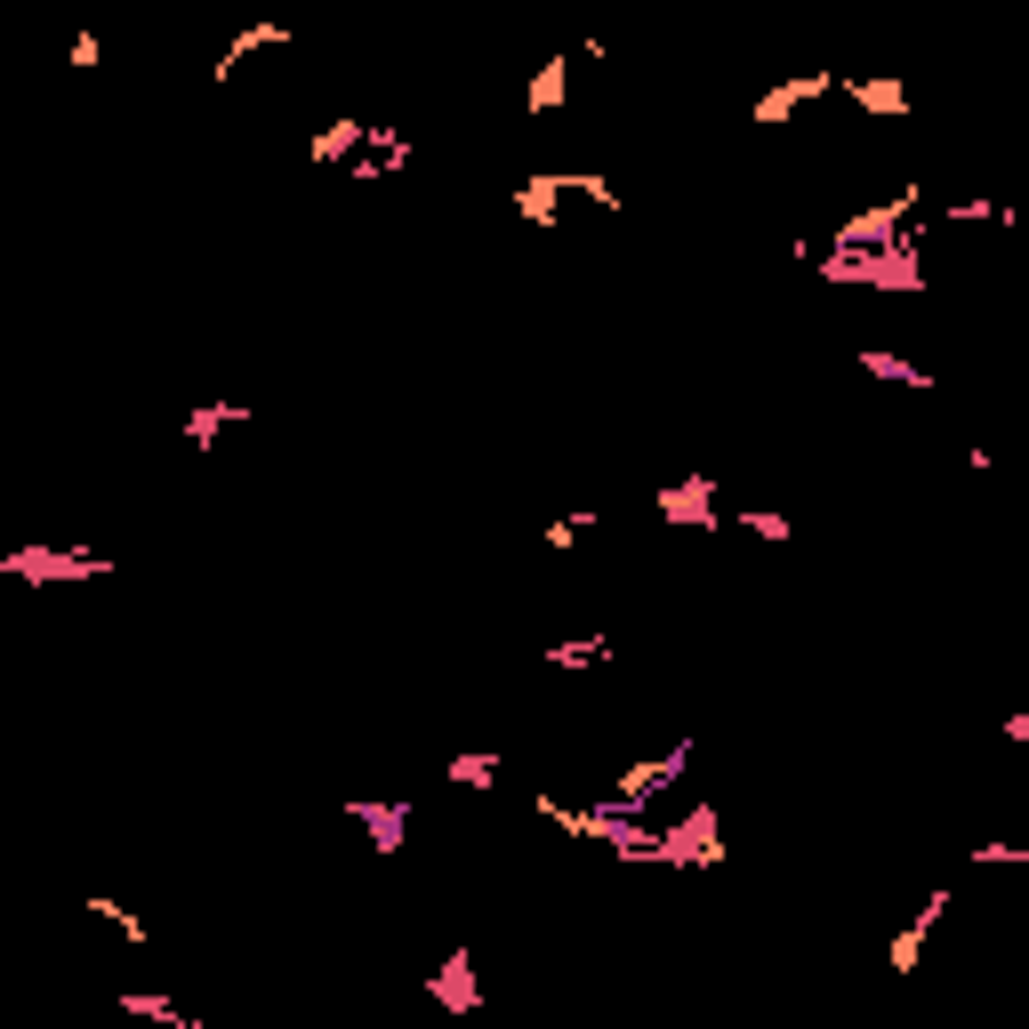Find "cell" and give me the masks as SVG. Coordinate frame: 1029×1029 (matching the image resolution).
Returning <instances> with one entry per match:
<instances>
[{"instance_id": "9", "label": "cell", "mask_w": 1029, "mask_h": 1029, "mask_svg": "<svg viewBox=\"0 0 1029 1029\" xmlns=\"http://www.w3.org/2000/svg\"><path fill=\"white\" fill-rule=\"evenodd\" d=\"M355 146H370V121H331V129H314V146H306V153H314V161H346Z\"/></svg>"}, {"instance_id": "2", "label": "cell", "mask_w": 1029, "mask_h": 1029, "mask_svg": "<svg viewBox=\"0 0 1029 1029\" xmlns=\"http://www.w3.org/2000/svg\"><path fill=\"white\" fill-rule=\"evenodd\" d=\"M0 571H9V580H33V587H49V580H106L113 555H80V547H73V555H57V547H16Z\"/></svg>"}, {"instance_id": "15", "label": "cell", "mask_w": 1029, "mask_h": 1029, "mask_svg": "<svg viewBox=\"0 0 1029 1029\" xmlns=\"http://www.w3.org/2000/svg\"><path fill=\"white\" fill-rule=\"evenodd\" d=\"M80 909H89V917H106V925H121L129 941H146V917H137L129 901H80Z\"/></svg>"}, {"instance_id": "8", "label": "cell", "mask_w": 1029, "mask_h": 1029, "mask_svg": "<svg viewBox=\"0 0 1029 1029\" xmlns=\"http://www.w3.org/2000/svg\"><path fill=\"white\" fill-rule=\"evenodd\" d=\"M660 507H668V523H716V491L708 483H675Z\"/></svg>"}, {"instance_id": "3", "label": "cell", "mask_w": 1029, "mask_h": 1029, "mask_svg": "<svg viewBox=\"0 0 1029 1029\" xmlns=\"http://www.w3.org/2000/svg\"><path fill=\"white\" fill-rule=\"evenodd\" d=\"M941 909H950V893H925V901H917V917L901 925V933H893V950H884V957H893V974H917V957H925V933L941 925Z\"/></svg>"}, {"instance_id": "17", "label": "cell", "mask_w": 1029, "mask_h": 1029, "mask_svg": "<svg viewBox=\"0 0 1029 1029\" xmlns=\"http://www.w3.org/2000/svg\"><path fill=\"white\" fill-rule=\"evenodd\" d=\"M740 523H748V531H756V540H772V547H780V540H789V514H740Z\"/></svg>"}, {"instance_id": "18", "label": "cell", "mask_w": 1029, "mask_h": 1029, "mask_svg": "<svg viewBox=\"0 0 1029 1029\" xmlns=\"http://www.w3.org/2000/svg\"><path fill=\"white\" fill-rule=\"evenodd\" d=\"M997 732H1005V740H1029V708H1014V716H1005Z\"/></svg>"}, {"instance_id": "13", "label": "cell", "mask_w": 1029, "mask_h": 1029, "mask_svg": "<svg viewBox=\"0 0 1029 1029\" xmlns=\"http://www.w3.org/2000/svg\"><path fill=\"white\" fill-rule=\"evenodd\" d=\"M845 89H853L869 113H909V89H901V80H845Z\"/></svg>"}, {"instance_id": "12", "label": "cell", "mask_w": 1029, "mask_h": 1029, "mask_svg": "<svg viewBox=\"0 0 1029 1029\" xmlns=\"http://www.w3.org/2000/svg\"><path fill=\"white\" fill-rule=\"evenodd\" d=\"M540 660H547V668H604L611 644H604V635H587V644H547Z\"/></svg>"}, {"instance_id": "7", "label": "cell", "mask_w": 1029, "mask_h": 1029, "mask_svg": "<svg viewBox=\"0 0 1029 1029\" xmlns=\"http://www.w3.org/2000/svg\"><path fill=\"white\" fill-rule=\"evenodd\" d=\"M121 1014H129V1021H153V1029H201L194 1014H177V1005L153 997V990H121Z\"/></svg>"}, {"instance_id": "5", "label": "cell", "mask_w": 1029, "mask_h": 1029, "mask_svg": "<svg viewBox=\"0 0 1029 1029\" xmlns=\"http://www.w3.org/2000/svg\"><path fill=\"white\" fill-rule=\"evenodd\" d=\"M370 829V845L379 853H402V829H410V805H346Z\"/></svg>"}, {"instance_id": "10", "label": "cell", "mask_w": 1029, "mask_h": 1029, "mask_svg": "<svg viewBox=\"0 0 1029 1029\" xmlns=\"http://www.w3.org/2000/svg\"><path fill=\"white\" fill-rule=\"evenodd\" d=\"M860 370H869V379H893V386H933V370H917V362L884 355V346H860Z\"/></svg>"}, {"instance_id": "6", "label": "cell", "mask_w": 1029, "mask_h": 1029, "mask_svg": "<svg viewBox=\"0 0 1029 1029\" xmlns=\"http://www.w3.org/2000/svg\"><path fill=\"white\" fill-rule=\"evenodd\" d=\"M234 419H250V410H241V402H201V410H185V443H194V450H210V443H218Z\"/></svg>"}, {"instance_id": "11", "label": "cell", "mask_w": 1029, "mask_h": 1029, "mask_svg": "<svg viewBox=\"0 0 1029 1029\" xmlns=\"http://www.w3.org/2000/svg\"><path fill=\"white\" fill-rule=\"evenodd\" d=\"M450 780H459V789H499V756L491 748H459L450 756Z\"/></svg>"}, {"instance_id": "4", "label": "cell", "mask_w": 1029, "mask_h": 1029, "mask_svg": "<svg viewBox=\"0 0 1029 1029\" xmlns=\"http://www.w3.org/2000/svg\"><path fill=\"white\" fill-rule=\"evenodd\" d=\"M426 997L450 1005V1014H475V957L450 950V957H443V974H426Z\"/></svg>"}, {"instance_id": "16", "label": "cell", "mask_w": 1029, "mask_h": 1029, "mask_svg": "<svg viewBox=\"0 0 1029 1029\" xmlns=\"http://www.w3.org/2000/svg\"><path fill=\"white\" fill-rule=\"evenodd\" d=\"M555 97H563V57H547V65H540V80H531V113H547Z\"/></svg>"}, {"instance_id": "14", "label": "cell", "mask_w": 1029, "mask_h": 1029, "mask_svg": "<svg viewBox=\"0 0 1029 1029\" xmlns=\"http://www.w3.org/2000/svg\"><path fill=\"white\" fill-rule=\"evenodd\" d=\"M595 523H604V514H555V523L540 531V547H571V540H587Z\"/></svg>"}, {"instance_id": "1", "label": "cell", "mask_w": 1029, "mask_h": 1029, "mask_svg": "<svg viewBox=\"0 0 1029 1029\" xmlns=\"http://www.w3.org/2000/svg\"><path fill=\"white\" fill-rule=\"evenodd\" d=\"M684 765H692V740H675L668 756H652V765H635V772H620L604 789V805L611 813H635V805H652V796H668L675 780H684Z\"/></svg>"}]
</instances>
